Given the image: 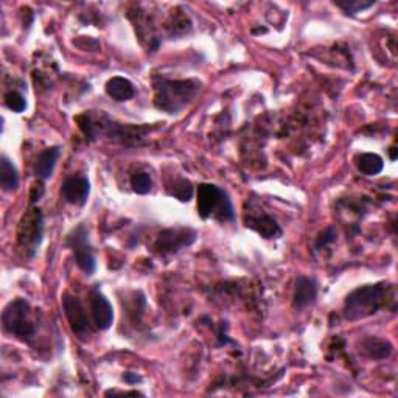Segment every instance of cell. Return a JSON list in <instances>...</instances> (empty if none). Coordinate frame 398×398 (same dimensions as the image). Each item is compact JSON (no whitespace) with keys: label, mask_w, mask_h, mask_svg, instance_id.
Returning a JSON list of instances; mask_svg holds the SVG:
<instances>
[{"label":"cell","mask_w":398,"mask_h":398,"mask_svg":"<svg viewBox=\"0 0 398 398\" xmlns=\"http://www.w3.org/2000/svg\"><path fill=\"white\" fill-rule=\"evenodd\" d=\"M5 104L6 108L11 109L12 112H16V114H21V112L27 109V102H25V98L19 92L12 91L5 95Z\"/></svg>","instance_id":"ffe728a7"},{"label":"cell","mask_w":398,"mask_h":398,"mask_svg":"<svg viewBox=\"0 0 398 398\" xmlns=\"http://www.w3.org/2000/svg\"><path fill=\"white\" fill-rule=\"evenodd\" d=\"M91 193V184L89 180L83 176H72L66 179V182L62 184L61 195L66 199L68 204L75 205H84L87 202Z\"/></svg>","instance_id":"30bf717a"},{"label":"cell","mask_w":398,"mask_h":398,"mask_svg":"<svg viewBox=\"0 0 398 398\" xmlns=\"http://www.w3.org/2000/svg\"><path fill=\"white\" fill-rule=\"evenodd\" d=\"M336 240V232H334V229L333 227H328L323 230V232L317 236V240H316V249H322V247H325L328 246L330 243H333Z\"/></svg>","instance_id":"7402d4cb"},{"label":"cell","mask_w":398,"mask_h":398,"mask_svg":"<svg viewBox=\"0 0 398 398\" xmlns=\"http://www.w3.org/2000/svg\"><path fill=\"white\" fill-rule=\"evenodd\" d=\"M196 238V232L191 229H168L164 230L154 243L155 252L160 255H168L178 252L180 247L190 246Z\"/></svg>","instance_id":"ba28073f"},{"label":"cell","mask_w":398,"mask_h":398,"mask_svg":"<svg viewBox=\"0 0 398 398\" xmlns=\"http://www.w3.org/2000/svg\"><path fill=\"white\" fill-rule=\"evenodd\" d=\"M397 151H398V149H397L395 146L390 148V159H392V160L397 159Z\"/></svg>","instance_id":"d4e9b609"},{"label":"cell","mask_w":398,"mask_h":398,"mask_svg":"<svg viewBox=\"0 0 398 398\" xmlns=\"http://www.w3.org/2000/svg\"><path fill=\"white\" fill-rule=\"evenodd\" d=\"M62 308H64V313L68 323H70L72 332L77 334L79 339L89 338L92 334V327L83 303L79 302V298L70 294H64V298H62Z\"/></svg>","instance_id":"8992f818"},{"label":"cell","mask_w":398,"mask_h":398,"mask_svg":"<svg viewBox=\"0 0 398 398\" xmlns=\"http://www.w3.org/2000/svg\"><path fill=\"white\" fill-rule=\"evenodd\" d=\"M170 195L174 198H178L179 201H182V202L190 201L191 196H193V187L190 184V180H187V179L176 180L174 185L171 187Z\"/></svg>","instance_id":"ac0fdd59"},{"label":"cell","mask_w":398,"mask_h":398,"mask_svg":"<svg viewBox=\"0 0 398 398\" xmlns=\"http://www.w3.org/2000/svg\"><path fill=\"white\" fill-rule=\"evenodd\" d=\"M58 158H59L58 146L47 148V149H44L42 153H39V155H37V159H36V164H35L36 176L41 180H47L53 174Z\"/></svg>","instance_id":"5bb4252c"},{"label":"cell","mask_w":398,"mask_h":398,"mask_svg":"<svg viewBox=\"0 0 398 398\" xmlns=\"http://www.w3.org/2000/svg\"><path fill=\"white\" fill-rule=\"evenodd\" d=\"M388 297V286L381 283L359 286V288L353 290L345 298L344 317L347 321H359L375 314L383 307H386L389 301H395V298Z\"/></svg>","instance_id":"6da1fadb"},{"label":"cell","mask_w":398,"mask_h":398,"mask_svg":"<svg viewBox=\"0 0 398 398\" xmlns=\"http://www.w3.org/2000/svg\"><path fill=\"white\" fill-rule=\"evenodd\" d=\"M246 226L254 229L263 238H278L282 235V229L271 215L263 210H249L246 211Z\"/></svg>","instance_id":"9c48e42d"},{"label":"cell","mask_w":398,"mask_h":398,"mask_svg":"<svg viewBox=\"0 0 398 398\" xmlns=\"http://www.w3.org/2000/svg\"><path fill=\"white\" fill-rule=\"evenodd\" d=\"M359 347H361L359 352L372 359L388 358L390 357L392 350H394V347H392V344L388 339L377 338V336H367L366 339L361 341Z\"/></svg>","instance_id":"4fadbf2b"},{"label":"cell","mask_w":398,"mask_h":398,"mask_svg":"<svg viewBox=\"0 0 398 398\" xmlns=\"http://www.w3.org/2000/svg\"><path fill=\"white\" fill-rule=\"evenodd\" d=\"M44 232V220L39 209H30L27 214L22 216L21 224L17 230V240L25 251L33 255L42 241Z\"/></svg>","instance_id":"5b68a950"},{"label":"cell","mask_w":398,"mask_h":398,"mask_svg":"<svg viewBox=\"0 0 398 398\" xmlns=\"http://www.w3.org/2000/svg\"><path fill=\"white\" fill-rule=\"evenodd\" d=\"M131 187L135 193L139 195H146V193L151 191V178H149L148 173H135L133 178H131Z\"/></svg>","instance_id":"d6986e66"},{"label":"cell","mask_w":398,"mask_h":398,"mask_svg":"<svg viewBox=\"0 0 398 398\" xmlns=\"http://www.w3.org/2000/svg\"><path fill=\"white\" fill-rule=\"evenodd\" d=\"M334 3L338 5L339 8L344 10L345 12H350V15L367 10V8H370V6L375 5V2H372V0H369V2H363V0H361V2L359 0H344V2H334Z\"/></svg>","instance_id":"44dd1931"},{"label":"cell","mask_w":398,"mask_h":398,"mask_svg":"<svg viewBox=\"0 0 398 398\" xmlns=\"http://www.w3.org/2000/svg\"><path fill=\"white\" fill-rule=\"evenodd\" d=\"M87 230L84 226H78L73 230L68 236V245L73 249L75 260H77L78 267L86 274H93L95 272V257H93V252L89 245V238H87Z\"/></svg>","instance_id":"52a82bcc"},{"label":"cell","mask_w":398,"mask_h":398,"mask_svg":"<svg viewBox=\"0 0 398 398\" xmlns=\"http://www.w3.org/2000/svg\"><path fill=\"white\" fill-rule=\"evenodd\" d=\"M0 185L5 191H12L19 187V174L16 167L5 155L0 159Z\"/></svg>","instance_id":"2e32d148"},{"label":"cell","mask_w":398,"mask_h":398,"mask_svg":"<svg viewBox=\"0 0 398 398\" xmlns=\"http://www.w3.org/2000/svg\"><path fill=\"white\" fill-rule=\"evenodd\" d=\"M357 167L361 173L366 174V176H377V174L383 171L384 162L378 154L364 153L359 154L357 158Z\"/></svg>","instance_id":"e0dca14e"},{"label":"cell","mask_w":398,"mask_h":398,"mask_svg":"<svg viewBox=\"0 0 398 398\" xmlns=\"http://www.w3.org/2000/svg\"><path fill=\"white\" fill-rule=\"evenodd\" d=\"M124 381L137 383V381H140V378L139 377H131V373H126V375H124Z\"/></svg>","instance_id":"cb8c5ba5"},{"label":"cell","mask_w":398,"mask_h":398,"mask_svg":"<svg viewBox=\"0 0 398 398\" xmlns=\"http://www.w3.org/2000/svg\"><path fill=\"white\" fill-rule=\"evenodd\" d=\"M317 297V283L314 278L301 276L296 282V290H294V303L296 308H305L308 305L313 303Z\"/></svg>","instance_id":"7c38bea8"},{"label":"cell","mask_w":398,"mask_h":398,"mask_svg":"<svg viewBox=\"0 0 398 398\" xmlns=\"http://www.w3.org/2000/svg\"><path fill=\"white\" fill-rule=\"evenodd\" d=\"M201 91V83L198 79H162L155 86L154 104L160 111L168 114H178Z\"/></svg>","instance_id":"7a4b0ae2"},{"label":"cell","mask_w":398,"mask_h":398,"mask_svg":"<svg viewBox=\"0 0 398 398\" xmlns=\"http://www.w3.org/2000/svg\"><path fill=\"white\" fill-rule=\"evenodd\" d=\"M198 214L202 220H214L220 222L235 221L234 205L227 193L220 187L211 184H201L198 189Z\"/></svg>","instance_id":"3957f363"},{"label":"cell","mask_w":398,"mask_h":398,"mask_svg":"<svg viewBox=\"0 0 398 398\" xmlns=\"http://www.w3.org/2000/svg\"><path fill=\"white\" fill-rule=\"evenodd\" d=\"M2 325L8 334L21 341H28L35 334V325L30 319V303L25 298H15L2 313Z\"/></svg>","instance_id":"277c9868"},{"label":"cell","mask_w":398,"mask_h":398,"mask_svg":"<svg viewBox=\"0 0 398 398\" xmlns=\"http://www.w3.org/2000/svg\"><path fill=\"white\" fill-rule=\"evenodd\" d=\"M42 195H44V187H42V184L35 185L33 190H31V201H37V199H39Z\"/></svg>","instance_id":"603a6c76"},{"label":"cell","mask_w":398,"mask_h":398,"mask_svg":"<svg viewBox=\"0 0 398 398\" xmlns=\"http://www.w3.org/2000/svg\"><path fill=\"white\" fill-rule=\"evenodd\" d=\"M106 93L115 102H128L135 95L134 84L123 77H114L106 83Z\"/></svg>","instance_id":"9a60e30c"},{"label":"cell","mask_w":398,"mask_h":398,"mask_svg":"<svg viewBox=\"0 0 398 398\" xmlns=\"http://www.w3.org/2000/svg\"><path fill=\"white\" fill-rule=\"evenodd\" d=\"M91 308L97 327L100 330H108L112 325V321H114V311H112L108 298L97 288L91 292Z\"/></svg>","instance_id":"8fae6325"}]
</instances>
